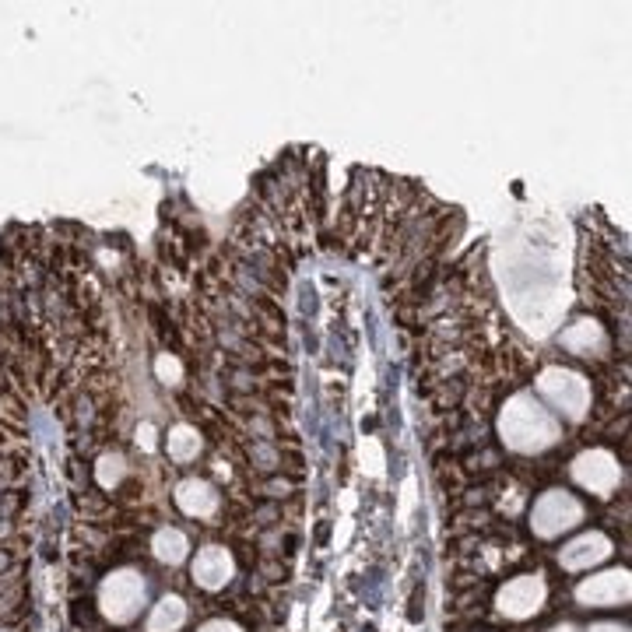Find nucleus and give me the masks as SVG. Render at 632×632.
Returning a JSON list of instances; mask_svg holds the SVG:
<instances>
[{
  "label": "nucleus",
  "mask_w": 632,
  "mask_h": 632,
  "mask_svg": "<svg viewBox=\"0 0 632 632\" xmlns=\"http://www.w3.org/2000/svg\"><path fill=\"white\" fill-rule=\"evenodd\" d=\"M499 432L510 450L538 453L559 439V422L531 394H517L513 401H506L503 415H499Z\"/></svg>",
  "instance_id": "nucleus-1"
},
{
  "label": "nucleus",
  "mask_w": 632,
  "mask_h": 632,
  "mask_svg": "<svg viewBox=\"0 0 632 632\" xmlns=\"http://www.w3.org/2000/svg\"><path fill=\"white\" fill-rule=\"evenodd\" d=\"M538 390L569 418H583L590 404V387L583 376L569 373V369H545L538 376Z\"/></svg>",
  "instance_id": "nucleus-2"
},
{
  "label": "nucleus",
  "mask_w": 632,
  "mask_h": 632,
  "mask_svg": "<svg viewBox=\"0 0 632 632\" xmlns=\"http://www.w3.org/2000/svg\"><path fill=\"white\" fill-rule=\"evenodd\" d=\"M580 520H583V506L562 489L545 492V496L534 503V513H531V527L541 538H555V534L576 527Z\"/></svg>",
  "instance_id": "nucleus-3"
},
{
  "label": "nucleus",
  "mask_w": 632,
  "mask_h": 632,
  "mask_svg": "<svg viewBox=\"0 0 632 632\" xmlns=\"http://www.w3.org/2000/svg\"><path fill=\"white\" fill-rule=\"evenodd\" d=\"M573 478L594 496H608L622 482V467H618V460L608 450H587L573 460Z\"/></svg>",
  "instance_id": "nucleus-4"
},
{
  "label": "nucleus",
  "mask_w": 632,
  "mask_h": 632,
  "mask_svg": "<svg viewBox=\"0 0 632 632\" xmlns=\"http://www.w3.org/2000/svg\"><path fill=\"white\" fill-rule=\"evenodd\" d=\"M496 604H499V611H503L506 618H531V615H538L541 604H545V580H541L538 573L517 576V580H510L503 590H499Z\"/></svg>",
  "instance_id": "nucleus-5"
},
{
  "label": "nucleus",
  "mask_w": 632,
  "mask_h": 632,
  "mask_svg": "<svg viewBox=\"0 0 632 632\" xmlns=\"http://www.w3.org/2000/svg\"><path fill=\"white\" fill-rule=\"evenodd\" d=\"M632 594V583L625 569H611V573L590 576L576 587V601L583 608H615V604H625Z\"/></svg>",
  "instance_id": "nucleus-6"
},
{
  "label": "nucleus",
  "mask_w": 632,
  "mask_h": 632,
  "mask_svg": "<svg viewBox=\"0 0 632 632\" xmlns=\"http://www.w3.org/2000/svg\"><path fill=\"white\" fill-rule=\"evenodd\" d=\"M141 597H144V583L137 573H116L102 583V611L113 622L134 618V611L141 608Z\"/></svg>",
  "instance_id": "nucleus-7"
},
{
  "label": "nucleus",
  "mask_w": 632,
  "mask_h": 632,
  "mask_svg": "<svg viewBox=\"0 0 632 632\" xmlns=\"http://www.w3.org/2000/svg\"><path fill=\"white\" fill-rule=\"evenodd\" d=\"M611 555V541L604 538V534L590 531L583 534V538H576L573 545H566L559 552V562L569 569V573H583V569L597 566V562H604Z\"/></svg>",
  "instance_id": "nucleus-8"
},
{
  "label": "nucleus",
  "mask_w": 632,
  "mask_h": 632,
  "mask_svg": "<svg viewBox=\"0 0 632 632\" xmlns=\"http://www.w3.org/2000/svg\"><path fill=\"white\" fill-rule=\"evenodd\" d=\"M194 580L201 583L204 590H222L225 583L232 580V555L218 545L201 548L194 559Z\"/></svg>",
  "instance_id": "nucleus-9"
},
{
  "label": "nucleus",
  "mask_w": 632,
  "mask_h": 632,
  "mask_svg": "<svg viewBox=\"0 0 632 632\" xmlns=\"http://www.w3.org/2000/svg\"><path fill=\"white\" fill-rule=\"evenodd\" d=\"M176 503L190 517H215L218 510V492L208 482H183L176 492Z\"/></svg>",
  "instance_id": "nucleus-10"
},
{
  "label": "nucleus",
  "mask_w": 632,
  "mask_h": 632,
  "mask_svg": "<svg viewBox=\"0 0 632 632\" xmlns=\"http://www.w3.org/2000/svg\"><path fill=\"white\" fill-rule=\"evenodd\" d=\"M562 345L573 348L576 355H597L604 345H608V338H604V331L597 324H590V320H580V324H573L566 334H562Z\"/></svg>",
  "instance_id": "nucleus-11"
},
{
  "label": "nucleus",
  "mask_w": 632,
  "mask_h": 632,
  "mask_svg": "<svg viewBox=\"0 0 632 632\" xmlns=\"http://www.w3.org/2000/svg\"><path fill=\"white\" fill-rule=\"evenodd\" d=\"M187 622V604L180 597H162L148 618V632H176Z\"/></svg>",
  "instance_id": "nucleus-12"
},
{
  "label": "nucleus",
  "mask_w": 632,
  "mask_h": 632,
  "mask_svg": "<svg viewBox=\"0 0 632 632\" xmlns=\"http://www.w3.org/2000/svg\"><path fill=\"white\" fill-rule=\"evenodd\" d=\"M155 555L162 562H169V566H176V562H183L187 559V552H190V545H187V538H183L180 531H173V527H166V531H158L155 534Z\"/></svg>",
  "instance_id": "nucleus-13"
},
{
  "label": "nucleus",
  "mask_w": 632,
  "mask_h": 632,
  "mask_svg": "<svg viewBox=\"0 0 632 632\" xmlns=\"http://www.w3.org/2000/svg\"><path fill=\"white\" fill-rule=\"evenodd\" d=\"M197 450H201V439H197V432L190 429V425L173 429V436H169V457L187 464L190 457H197Z\"/></svg>",
  "instance_id": "nucleus-14"
},
{
  "label": "nucleus",
  "mask_w": 632,
  "mask_h": 632,
  "mask_svg": "<svg viewBox=\"0 0 632 632\" xmlns=\"http://www.w3.org/2000/svg\"><path fill=\"white\" fill-rule=\"evenodd\" d=\"M201 632H243V629H239L236 622H225V618H215V622H208Z\"/></svg>",
  "instance_id": "nucleus-15"
},
{
  "label": "nucleus",
  "mask_w": 632,
  "mask_h": 632,
  "mask_svg": "<svg viewBox=\"0 0 632 632\" xmlns=\"http://www.w3.org/2000/svg\"><path fill=\"white\" fill-rule=\"evenodd\" d=\"M590 632H629V629H625V625H608V622H604V625H594Z\"/></svg>",
  "instance_id": "nucleus-16"
},
{
  "label": "nucleus",
  "mask_w": 632,
  "mask_h": 632,
  "mask_svg": "<svg viewBox=\"0 0 632 632\" xmlns=\"http://www.w3.org/2000/svg\"><path fill=\"white\" fill-rule=\"evenodd\" d=\"M552 632H576L573 625H559V629H552Z\"/></svg>",
  "instance_id": "nucleus-17"
}]
</instances>
